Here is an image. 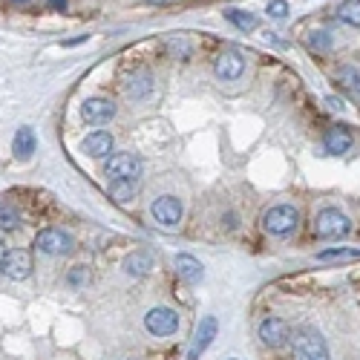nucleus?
Instances as JSON below:
<instances>
[{
  "label": "nucleus",
  "instance_id": "obj_1",
  "mask_svg": "<svg viewBox=\"0 0 360 360\" xmlns=\"http://www.w3.org/2000/svg\"><path fill=\"white\" fill-rule=\"evenodd\" d=\"M314 231L320 240H340V237H349L352 233V222L337 207H323L314 219Z\"/></svg>",
  "mask_w": 360,
  "mask_h": 360
},
{
  "label": "nucleus",
  "instance_id": "obj_2",
  "mask_svg": "<svg viewBox=\"0 0 360 360\" xmlns=\"http://www.w3.org/2000/svg\"><path fill=\"white\" fill-rule=\"evenodd\" d=\"M292 355L294 360H329V346L317 331L303 329L292 340Z\"/></svg>",
  "mask_w": 360,
  "mask_h": 360
},
{
  "label": "nucleus",
  "instance_id": "obj_3",
  "mask_svg": "<svg viewBox=\"0 0 360 360\" xmlns=\"http://www.w3.org/2000/svg\"><path fill=\"white\" fill-rule=\"evenodd\" d=\"M300 222V216L292 205H274L262 214V228H266L271 237H288Z\"/></svg>",
  "mask_w": 360,
  "mask_h": 360
},
{
  "label": "nucleus",
  "instance_id": "obj_4",
  "mask_svg": "<svg viewBox=\"0 0 360 360\" xmlns=\"http://www.w3.org/2000/svg\"><path fill=\"white\" fill-rule=\"evenodd\" d=\"M104 176L110 182H127L142 176V159L136 153H113L104 164Z\"/></svg>",
  "mask_w": 360,
  "mask_h": 360
},
{
  "label": "nucleus",
  "instance_id": "obj_5",
  "mask_svg": "<svg viewBox=\"0 0 360 360\" xmlns=\"http://www.w3.org/2000/svg\"><path fill=\"white\" fill-rule=\"evenodd\" d=\"M35 245H38V251H44V254H49V257H66L69 251H73V237H69L66 231H61V228H44L38 233V240H35Z\"/></svg>",
  "mask_w": 360,
  "mask_h": 360
},
{
  "label": "nucleus",
  "instance_id": "obj_6",
  "mask_svg": "<svg viewBox=\"0 0 360 360\" xmlns=\"http://www.w3.org/2000/svg\"><path fill=\"white\" fill-rule=\"evenodd\" d=\"M144 329L153 337H170V335H176V329H179V314L173 309H164V306L150 309L144 314Z\"/></svg>",
  "mask_w": 360,
  "mask_h": 360
},
{
  "label": "nucleus",
  "instance_id": "obj_7",
  "mask_svg": "<svg viewBox=\"0 0 360 360\" xmlns=\"http://www.w3.org/2000/svg\"><path fill=\"white\" fill-rule=\"evenodd\" d=\"M257 335L268 349H280V346H285L288 337H292V329H288V323L283 320V317H266V320L259 323Z\"/></svg>",
  "mask_w": 360,
  "mask_h": 360
},
{
  "label": "nucleus",
  "instance_id": "obj_8",
  "mask_svg": "<svg viewBox=\"0 0 360 360\" xmlns=\"http://www.w3.org/2000/svg\"><path fill=\"white\" fill-rule=\"evenodd\" d=\"M150 214H153L156 225L162 228H176L179 219H182V199L176 196H159L153 202V207H150Z\"/></svg>",
  "mask_w": 360,
  "mask_h": 360
},
{
  "label": "nucleus",
  "instance_id": "obj_9",
  "mask_svg": "<svg viewBox=\"0 0 360 360\" xmlns=\"http://www.w3.org/2000/svg\"><path fill=\"white\" fill-rule=\"evenodd\" d=\"M0 271H3L9 280H26L32 274V257L23 251V248H12L6 251L3 262H0Z\"/></svg>",
  "mask_w": 360,
  "mask_h": 360
},
{
  "label": "nucleus",
  "instance_id": "obj_10",
  "mask_svg": "<svg viewBox=\"0 0 360 360\" xmlns=\"http://www.w3.org/2000/svg\"><path fill=\"white\" fill-rule=\"evenodd\" d=\"M214 73L222 81H240L242 73H245V58L240 52H233V49L219 52L216 61H214Z\"/></svg>",
  "mask_w": 360,
  "mask_h": 360
},
{
  "label": "nucleus",
  "instance_id": "obj_11",
  "mask_svg": "<svg viewBox=\"0 0 360 360\" xmlns=\"http://www.w3.org/2000/svg\"><path fill=\"white\" fill-rule=\"evenodd\" d=\"M216 331H219V323H216V317H202V323L196 329V335H193V343H190V349H188V360H199L202 352L207 349V346L214 343L216 337Z\"/></svg>",
  "mask_w": 360,
  "mask_h": 360
},
{
  "label": "nucleus",
  "instance_id": "obj_12",
  "mask_svg": "<svg viewBox=\"0 0 360 360\" xmlns=\"http://www.w3.org/2000/svg\"><path fill=\"white\" fill-rule=\"evenodd\" d=\"M116 116V104L107 101V99H87L84 104H81V118H84L87 124H107L110 118Z\"/></svg>",
  "mask_w": 360,
  "mask_h": 360
},
{
  "label": "nucleus",
  "instance_id": "obj_13",
  "mask_svg": "<svg viewBox=\"0 0 360 360\" xmlns=\"http://www.w3.org/2000/svg\"><path fill=\"white\" fill-rule=\"evenodd\" d=\"M352 142H355V138H352V133L346 127H331L323 136V147H326V153H331V156L346 153V150L352 147Z\"/></svg>",
  "mask_w": 360,
  "mask_h": 360
},
{
  "label": "nucleus",
  "instance_id": "obj_14",
  "mask_svg": "<svg viewBox=\"0 0 360 360\" xmlns=\"http://www.w3.org/2000/svg\"><path fill=\"white\" fill-rule=\"evenodd\" d=\"M84 153L87 156H92V159H101V156H107L110 150H113V136H110L107 130H92L87 138H84Z\"/></svg>",
  "mask_w": 360,
  "mask_h": 360
},
{
  "label": "nucleus",
  "instance_id": "obj_15",
  "mask_svg": "<svg viewBox=\"0 0 360 360\" xmlns=\"http://www.w3.org/2000/svg\"><path fill=\"white\" fill-rule=\"evenodd\" d=\"M176 274L182 277L188 285H196L202 277H205L202 262H199L196 257H190V254H179V257H176Z\"/></svg>",
  "mask_w": 360,
  "mask_h": 360
},
{
  "label": "nucleus",
  "instance_id": "obj_16",
  "mask_svg": "<svg viewBox=\"0 0 360 360\" xmlns=\"http://www.w3.org/2000/svg\"><path fill=\"white\" fill-rule=\"evenodd\" d=\"M12 150H15V156H18L21 162L32 159V153L38 150V136H35V130H32V127H21V130L15 133V142H12Z\"/></svg>",
  "mask_w": 360,
  "mask_h": 360
},
{
  "label": "nucleus",
  "instance_id": "obj_17",
  "mask_svg": "<svg viewBox=\"0 0 360 360\" xmlns=\"http://www.w3.org/2000/svg\"><path fill=\"white\" fill-rule=\"evenodd\" d=\"M335 81H337V84H340L346 92H349V95H355V99H360V66H352V64H343V66H337Z\"/></svg>",
  "mask_w": 360,
  "mask_h": 360
},
{
  "label": "nucleus",
  "instance_id": "obj_18",
  "mask_svg": "<svg viewBox=\"0 0 360 360\" xmlns=\"http://www.w3.org/2000/svg\"><path fill=\"white\" fill-rule=\"evenodd\" d=\"M150 90H153V75H150L147 69H138V73L130 75V81H127V95H130V99L142 101Z\"/></svg>",
  "mask_w": 360,
  "mask_h": 360
},
{
  "label": "nucleus",
  "instance_id": "obj_19",
  "mask_svg": "<svg viewBox=\"0 0 360 360\" xmlns=\"http://www.w3.org/2000/svg\"><path fill=\"white\" fill-rule=\"evenodd\" d=\"M150 268H153V257L144 254V251H136V254H130L127 259H124V271H127L130 277H144Z\"/></svg>",
  "mask_w": 360,
  "mask_h": 360
},
{
  "label": "nucleus",
  "instance_id": "obj_20",
  "mask_svg": "<svg viewBox=\"0 0 360 360\" xmlns=\"http://www.w3.org/2000/svg\"><path fill=\"white\" fill-rule=\"evenodd\" d=\"M228 23H233L240 32H254L257 29V15H251V12H242V9H228L225 12Z\"/></svg>",
  "mask_w": 360,
  "mask_h": 360
},
{
  "label": "nucleus",
  "instance_id": "obj_21",
  "mask_svg": "<svg viewBox=\"0 0 360 360\" xmlns=\"http://www.w3.org/2000/svg\"><path fill=\"white\" fill-rule=\"evenodd\" d=\"M138 193V179H127V182H113L110 185V196L116 202H130Z\"/></svg>",
  "mask_w": 360,
  "mask_h": 360
},
{
  "label": "nucleus",
  "instance_id": "obj_22",
  "mask_svg": "<svg viewBox=\"0 0 360 360\" xmlns=\"http://www.w3.org/2000/svg\"><path fill=\"white\" fill-rule=\"evenodd\" d=\"M337 18L349 26H360V0H343L337 9Z\"/></svg>",
  "mask_w": 360,
  "mask_h": 360
},
{
  "label": "nucleus",
  "instance_id": "obj_23",
  "mask_svg": "<svg viewBox=\"0 0 360 360\" xmlns=\"http://www.w3.org/2000/svg\"><path fill=\"white\" fill-rule=\"evenodd\" d=\"M21 225V214L12 205H0V231H15Z\"/></svg>",
  "mask_w": 360,
  "mask_h": 360
},
{
  "label": "nucleus",
  "instance_id": "obj_24",
  "mask_svg": "<svg viewBox=\"0 0 360 360\" xmlns=\"http://www.w3.org/2000/svg\"><path fill=\"white\" fill-rule=\"evenodd\" d=\"M309 47L314 52H329L331 49V35L329 32H311L309 35Z\"/></svg>",
  "mask_w": 360,
  "mask_h": 360
},
{
  "label": "nucleus",
  "instance_id": "obj_25",
  "mask_svg": "<svg viewBox=\"0 0 360 360\" xmlns=\"http://www.w3.org/2000/svg\"><path fill=\"white\" fill-rule=\"evenodd\" d=\"M66 283L73 285V288H81V285H87V283H90V271H87L84 266H75L73 271H69V277H66Z\"/></svg>",
  "mask_w": 360,
  "mask_h": 360
},
{
  "label": "nucleus",
  "instance_id": "obj_26",
  "mask_svg": "<svg viewBox=\"0 0 360 360\" xmlns=\"http://www.w3.org/2000/svg\"><path fill=\"white\" fill-rule=\"evenodd\" d=\"M285 15H288V3H285V0H271V3H268V18L283 21Z\"/></svg>",
  "mask_w": 360,
  "mask_h": 360
},
{
  "label": "nucleus",
  "instance_id": "obj_27",
  "mask_svg": "<svg viewBox=\"0 0 360 360\" xmlns=\"http://www.w3.org/2000/svg\"><path fill=\"white\" fill-rule=\"evenodd\" d=\"M49 3V9H55V12H64L66 9V0H47Z\"/></svg>",
  "mask_w": 360,
  "mask_h": 360
},
{
  "label": "nucleus",
  "instance_id": "obj_28",
  "mask_svg": "<svg viewBox=\"0 0 360 360\" xmlns=\"http://www.w3.org/2000/svg\"><path fill=\"white\" fill-rule=\"evenodd\" d=\"M326 104H329L331 110H343V107H346V104H343L340 99H335V95H331V99H326Z\"/></svg>",
  "mask_w": 360,
  "mask_h": 360
},
{
  "label": "nucleus",
  "instance_id": "obj_29",
  "mask_svg": "<svg viewBox=\"0 0 360 360\" xmlns=\"http://www.w3.org/2000/svg\"><path fill=\"white\" fill-rule=\"evenodd\" d=\"M87 35H81V38H73V40H66V47H75V44H84Z\"/></svg>",
  "mask_w": 360,
  "mask_h": 360
},
{
  "label": "nucleus",
  "instance_id": "obj_30",
  "mask_svg": "<svg viewBox=\"0 0 360 360\" xmlns=\"http://www.w3.org/2000/svg\"><path fill=\"white\" fill-rule=\"evenodd\" d=\"M147 3H156V6H162V3H170V0H147Z\"/></svg>",
  "mask_w": 360,
  "mask_h": 360
},
{
  "label": "nucleus",
  "instance_id": "obj_31",
  "mask_svg": "<svg viewBox=\"0 0 360 360\" xmlns=\"http://www.w3.org/2000/svg\"><path fill=\"white\" fill-rule=\"evenodd\" d=\"M3 257H6V251H3V248H0V262H3Z\"/></svg>",
  "mask_w": 360,
  "mask_h": 360
},
{
  "label": "nucleus",
  "instance_id": "obj_32",
  "mask_svg": "<svg viewBox=\"0 0 360 360\" xmlns=\"http://www.w3.org/2000/svg\"><path fill=\"white\" fill-rule=\"evenodd\" d=\"M15 3H29V0H15Z\"/></svg>",
  "mask_w": 360,
  "mask_h": 360
},
{
  "label": "nucleus",
  "instance_id": "obj_33",
  "mask_svg": "<svg viewBox=\"0 0 360 360\" xmlns=\"http://www.w3.org/2000/svg\"><path fill=\"white\" fill-rule=\"evenodd\" d=\"M231 360H237V357H231Z\"/></svg>",
  "mask_w": 360,
  "mask_h": 360
}]
</instances>
